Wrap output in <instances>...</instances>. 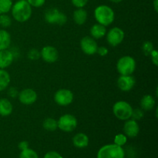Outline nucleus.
I'll use <instances>...</instances> for the list:
<instances>
[{
  "instance_id": "f257e3e1",
  "label": "nucleus",
  "mask_w": 158,
  "mask_h": 158,
  "mask_svg": "<svg viewBox=\"0 0 158 158\" xmlns=\"http://www.w3.org/2000/svg\"><path fill=\"white\" fill-rule=\"evenodd\" d=\"M12 16L19 23L27 22L32 16V6L29 4L27 0H19L12 5L11 9Z\"/></svg>"
},
{
  "instance_id": "f03ea898",
  "label": "nucleus",
  "mask_w": 158,
  "mask_h": 158,
  "mask_svg": "<svg viewBox=\"0 0 158 158\" xmlns=\"http://www.w3.org/2000/svg\"><path fill=\"white\" fill-rule=\"evenodd\" d=\"M94 15L97 23L106 27L110 26L115 20V12L114 9L106 5H100L96 7Z\"/></svg>"
},
{
  "instance_id": "7ed1b4c3",
  "label": "nucleus",
  "mask_w": 158,
  "mask_h": 158,
  "mask_svg": "<svg viewBox=\"0 0 158 158\" xmlns=\"http://www.w3.org/2000/svg\"><path fill=\"white\" fill-rule=\"evenodd\" d=\"M112 110L116 118L120 120L126 121L131 118L133 107L128 102L125 100H119L114 103Z\"/></svg>"
},
{
  "instance_id": "20e7f679",
  "label": "nucleus",
  "mask_w": 158,
  "mask_h": 158,
  "mask_svg": "<svg viewBox=\"0 0 158 158\" xmlns=\"http://www.w3.org/2000/svg\"><path fill=\"white\" fill-rule=\"evenodd\" d=\"M136 67L135 59L131 56H123L117 60V69L120 75H132Z\"/></svg>"
},
{
  "instance_id": "39448f33",
  "label": "nucleus",
  "mask_w": 158,
  "mask_h": 158,
  "mask_svg": "<svg viewBox=\"0 0 158 158\" xmlns=\"http://www.w3.org/2000/svg\"><path fill=\"white\" fill-rule=\"evenodd\" d=\"M125 152L122 147L115 143L102 147L97 153V158H124Z\"/></svg>"
},
{
  "instance_id": "423d86ee",
  "label": "nucleus",
  "mask_w": 158,
  "mask_h": 158,
  "mask_svg": "<svg viewBox=\"0 0 158 158\" xmlns=\"http://www.w3.org/2000/svg\"><path fill=\"white\" fill-rule=\"evenodd\" d=\"M44 19L48 24L63 26L67 22V16L56 8H49L45 12Z\"/></svg>"
},
{
  "instance_id": "0eeeda50",
  "label": "nucleus",
  "mask_w": 158,
  "mask_h": 158,
  "mask_svg": "<svg viewBox=\"0 0 158 158\" xmlns=\"http://www.w3.org/2000/svg\"><path fill=\"white\" fill-rule=\"evenodd\" d=\"M58 128L63 132H72L78 125V120L77 117L70 114H66L62 115L57 120Z\"/></svg>"
},
{
  "instance_id": "6e6552de",
  "label": "nucleus",
  "mask_w": 158,
  "mask_h": 158,
  "mask_svg": "<svg viewBox=\"0 0 158 158\" xmlns=\"http://www.w3.org/2000/svg\"><path fill=\"white\" fill-rule=\"evenodd\" d=\"M105 36L108 44L113 47H116L123 43L125 37V32L121 28L116 26L111 28L108 32H106Z\"/></svg>"
},
{
  "instance_id": "1a4fd4ad",
  "label": "nucleus",
  "mask_w": 158,
  "mask_h": 158,
  "mask_svg": "<svg viewBox=\"0 0 158 158\" xmlns=\"http://www.w3.org/2000/svg\"><path fill=\"white\" fill-rule=\"evenodd\" d=\"M53 99L55 103L59 106H67L73 101L74 95L70 89L62 88L55 93Z\"/></svg>"
},
{
  "instance_id": "9d476101",
  "label": "nucleus",
  "mask_w": 158,
  "mask_h": 158,
  "mask_svg": "<svg viewBox=\"0 0 158 158\" xmlns=\"http://www.w3.org/2000/svg\"><path fill=\"white\" fill-rule=\"evenodd\" d=\"M80 48L83 52L86 55L93 56L97 53L98 44L95 39L91 37L90 35H86L83 37L80 40Z\"/></svg>"
},
{
  "instance_id": "9b49d317",
  "label": "nucleus",
  "mask_w": 158,
  "mask_h": 158,
  "mask_svg": "<svg viewBox=\"0 0 158 158\" xmlns=\"http://www.w3.org/2000/svg\"><path fill=\"white\" fill-rule=\"evenodd\" d=\"M60 54L56 48L53 46H45L40 51V58L47 63H53L58 60Z\"/></svg>"
},
{
  "instance_id": "f8f14e48",
  "label": "nucleus",
  "mask_w": 158,
  "mask_h": 158,
  "mask_svg": "<svg viewBox=\"0 0 158 158\" xmlns=\"http://www.w3.org/2000/svg\"><path fill=\"white\" fill-rule=\"evenodd\" d=\"M37 98H38V95L36 92L31 88H26L19 92V101L23 105H26V106L32 105L36 102Z\"/></svg>"
},
{
  "instance_id": "ddd939ff",
  "label": "nucleus",
  "mask_w": 158,
  "mask_h": 158,
  "mask_svg": "<svg viewBox=\"0 0 158 158\" xmlns=\"http://www.w3.org/2000/svg\"><path fill=\"white\" fill-rule=\"evenodd\" d=\"M135 78L132 75H120L117 81V86L123 92H129L134 87Z\"/></svg>"
},
{
  "instance_id": "4468645a",
  "label": "nucleus",
  "mask_w": 158,
  "mask_h": 158,
  "mask_svg": "<svg viewBox=\"0 0 158 158\" xmlns=\"http://www.w3.org/2000/svg\"><path fill=\"white\" fill-rule=\"evenodd\" d=\"M123 132L125 135L130 138L137 137L140 133V125L138 122L131 118L126 120L123 124Z\"/></svg>"
},
{
  "instance_id": "2eb2a0df",
  "label": "nucleus",
  "mask_w": 158,
  "mask_h": 158,
  "mask_svg": "<svg viewBox=\"0 0 158 158\" xmlns=\"http://www.w3.org/2000/svg\"><path fill=\"white\" fill-rule=\"evenodd\" d=\"M15 55L11 50L5 49L0 51V69H6L13 63Z\"/></svg>"
},
{
  "instance_id": "dca6fc26",
  "label": "nucleus",
  "mask_w": 158,
  "mask_h": 158,
  "mask_svg": "<svg viewBox=\"0 0 158 158\" xmlns=\"http://www.w3.org/2000/svg\"><path fill=\"white\" fill-rule=\"evenodd\" d=\"M106 32L107 31H106V26L99 24V23L93 25L89 29L90 36L95 40H100V39L103 38L106 35Z\"/></svg>"
},
{
  "instance_id": "f3484780",
  "label": "nucleus",
  "mask_w": 158,
  "mask_h": 158,
  "mask_svg": "<svg viewBox=\"0 0 158 158\" xmlns=\"http://www.w3.org/2000/svg\"><path fill=\"white\" fill-rule=\"evenodd\" d=\"M156 105L155 99L152 95L146 94L141 98L140 101V106L143 111H151Z\"/></svg>"
},
{
  "instance_id": "a211bd4d",
  "label": "nucleus",
  "mask_w": 158,
  "mask_h": 158,
  "mask_svg": "<svg viewBox=\"0 0 158 158\" xmlns=\"http://www.w3.org/2000/svg\"><path fill=\"white\" fill-rule=\"evenodd\" d=\"M74 23L78 26H83L86 23L88 18L87 12L83 8H77L73 15Z\"/></svg>"
},
{
  "instance_id": "6ab92c4d",
  "label": "nucleus",
  "mask_w": 158,
  "mask_h": 158,
  "mask_svg": "<svg viewBox=\"0 0 158 158\" xmlns=\"http://www.w3.org/2000/svg\"><path fill=\"white\" fill-rule=\"evenodd\" d=\"M89 137L84 133H77L73 138V143L77 148H85L89 145Z\"/></svg>"
},
{
  "instance_id": "aec40b11",
  "label": "nucleus",
  "mask_w": 158,
  "mask_h": 158,
  "mask_svg": "<svg viewBox=\"0 0 158 158\" xmlns=\"http://www.w3.org/2000/svg\"><path fill=\"white\" fill-rule=\"evenodd\" d=\"M13 111V106L10 100L7 98L0 99V116L9 117Z\"/></svg>"
},
{
  "instance_id": "412c9836",
  "label": "nucleus",
  "mask_w": 158,
  "mask_h": 158,
  "mask_svg": "<svg viewBox=\"0 0 158 158\" xmlns=\"http://www.w3.org/2000/svg\"><path fill=\"white\" fill-rule=\"evenodd\" d=\"M11 45V35L6 29H0V51L8 49Z\"/></svg>"
},
{
  "instance_id": "4be33fe9",
  "label": "nucleus",
  "mask_w": 158,
  "mask_h": 158,
  "mask_svg": "<svg viewBox=\"0 0 158 158\" xmlns=\"http://www.w3.org/2000/svg\"><path fill=\"white\" fill-rule=\"evenodd\" d=\"M11 82V77L6 69H0V92L9 87Z\"/></svg>"
},
{
  "instance_id": "5701e85b",
  "label": "nucleus",
  "mask_w": 158,
  "mask_h": 158,
  "mask_svg": "<svg viewBox=\"0 0 158 158\" xmlns=\"http://www.w3.org/2000/svg\"><path fill=\"white\" fill-rule=\"evenodd\" d=\"M43 127L46 131H55L58 129V124H57V120L52 117H48L46 118L43 122Z\"/></svg>"
},
{
  "instance_id": "b1692460",
  "label": "nucleus",
  "mask_w": 158,
  "mask_h": 158,
  "mask_svg": "<svg viewBox=\"0 0 158 158\" xmlns=\"http://www.w3.org/2000/svg\"><path fill=\"white\" fill-rule=\"evenodd\" d=\"M12 0H0V15L9 13L12 9Z\"/></svg>"
},
{
  "instance_id": "393cba45",
  "label": "nucleus",
  "mask_w": 158,
  "mask_h": 158,
  "mask_svg": "<svg viewBox=\"0 0 158 158\" xmlns=\"http://www.w3.org/2000/svg\"><path fill=\"white\" fill-rule=\"evenodd\" d=\"M19 158H39V156L35 151L29 148L21 151L19 154Z\"/></svg>"
},
{
  "instance_id": "a878e982",
  "label": "nucleus",
  "mask_w": 158,
  "mask_h": 158,
  "mask_svg": "<svg viewBox=\"0 0 158 158\" xmlns=\"http://www.w3.org/2000/svg\"><path fill=\"white\" fill-rule=\"evenodd\" d=\"M12 25V19L7 14L0 15V26L2 28H9Z\"/></svg>"
},
{
  "instance_id": "bb28decb",
  "label": "nucleus",
  "mask_w": 158,
  "mask_h": 158,
  "mask_svg": "<svg viewBox=\"0 0 158 158\" xmlns=\"http://www.w3.org/2000/svg\"><path fill=\"white\" fill-rule=\"evenodd\" d=\"M141 49L145 56H149L150 53H151V52L154 49V44H153L152 42H151V41L143 42V45H142Z\"/></svg>"
},
{
  "instance_id": "cd10ccee",
  "label": "nucleus",
  "mask_w": 158,
  "mask_h": 158,
  "mask_svg": "<svg viewBox=\"0 0 158 158\" xmlns=\"http://www.w3.org/2000/svg\"><path fill=\"white\" fill-rule=\"evenodd\" d=\"M127 142V137L124 134H118L114 137V143L120 147H123Z\"/></svg>"
},
{
  "instance_id": "c85d7f7f",
  "label": "nucleus",
  "mask_w": 158,
  "mask_h": 158,
  "mask_svg": "<svg viewBox=\"0 0 158 158\" xmlns=\"http://www.w3.org/2000/svg\"><path fill=\"white\" fill-rule=\"evenodd\" d=\"M143 116H144V111H143L140 107L133 109L131 119L136 120V121H138V120H140L143 118Z\"/></svg>"
},
{
  "instance_id": "c756f323",
  "label": "nucleus",
  "mask_w": 158,
  "mask_h": 158,
  "mask_svg": "<svg viewBox=\"0 0 158 158\" xmlns=\"http://www.w3.org/2000/svg\"><path fill=\"white\" fill-rule=\"evenodd\" d=\"M28 58L32 61L38 60L40 58V51L36 49H31L27 53Z\"/></svg>"
},
{
  "instance_id": "7c9ffc66",
  "label": "nucleus",
  "mask_w": 158,
  "mask_h": 158,
  "mask_svg": "<svg viewBox=\"0 0 158 158\" xmlns=\"http://www.w3.org/2000/svg\"><path fill=\"white\" fill-rule=\"evenodd\" d=\"M29 4L34 8L42 7L46 3V0H27Z\"/></svg>"
},
{
  "instance_id": "2f4dec72",
  "label": "nucleus",
  "mask_w": 158,
  "mask_h": 158,
  "mask_svg": "<svg viewBox=\"0 0 158 158\" xmlns=\"http://www.w3.org/2000/svg\"><path fill=\"white\" fill-rule=\"evenodd\" d=\"M89 0H71L72 4L76 8H83L86 6Z\"/></svg>"
},
{
  "instance_id": "473e14b6",
  "label": "nucleus",
  "mask_w": 158,
  "mask_h": 158,
  "mask_svg": "<svg viewBox=\"0 0 158 158\" xmlns=\"http://www.w3.org/2000/svg\"><path fill=\"white\" fill-rule=\"evenodd\" d=\"M149 56L151 57V62L155 66H158V52L157 49H154L152 52L150 53Z\"/></svg>"
},
{
  "instance_id": "72a5a7b5",
  "label": "nucleus",
  "mask_w": 158,
  "mask_h": 158,
  "mask_svg": "<svg viewBox=\"0 0 158 158\" xmlns=\"http://www.w3.org/2000/svg\"><path fill=\"white\" fill-rule=\"evenodd\" d=\"M97 53L100 56H106L109 53V49L106 46H98L97 50Z\"/></svg>"
},
{
  "instance_id": "f704fd0d",
  "label": "nucleus",
  "mask_w": 158,
  "mask_h": 158,
  "mask_svg": "<svg viewBox=\"0 0 158 158\" xmlns=\"http://www.w3.org/2000/svg\"><path fill=\"white\" fill-rule=\"evenodd\" d=\"M8 96L11 98H15V97H18L19 95V91L15 87H9L8 89Z\"/></svg>"
},
{
  "instance_id": "c9c22d12",
  "label": "nucleus",
  "mask_w": 158,
  "mask_h": 158,
  "mask_svg": "<svg viewBox=\"0 0 158 158\" xmlns=\"http://www.w3.org/2000/svg\"><path fill=\"white\" fill-rule=\"evenodd\" d=\"M44 158H63L56 151H49L45 154Z\"/></svg>"
},
{
  "instance_id": "e433bc0d",
  "label": "nucleus",
  "mask_w": 158,
  "mask_h": 158,
  "mask_svg": "<svg viewBox=\"0 0 158 158\" xmlns=\"http://www.w3.org/2000/svg\"><path fill=\"white\" fill-rule=\"evenodd\" d=\"M29 142L26 141V140H23V141L19 142V143L18 144V148L20 151H24V150L29 148Z\"/></svg>"
},
{
  "instance_id": "4c0bfd02",
  "label": "nucleus",
  "mask_w": 158,
  "mask_h": 158,
  "mask_svg": "<svg viewBox=\"0 0 158 158\" xmlns=\"http://www.w3.org/2000/svg\"><path fill=\"white\" fill-rule=\"evenodd\" d=\"M153 4H154V10H155L156 12H158V0H154Z\"/></svg>"
},
{
  "instance_id": "58836bf2",
  "label": "nucleus",
  "mask_w": 158,
  "mask_h": 158,
  "mask_svg": "<svg viewBox=\"0 0 158 158\" xmlns=\"http://www.w3.org/2000/svg\"><path fill=\"white\" fill-rule=\"evenodd\" d=\"M110 1L112 2H114V3H120V2H121L123 0H110Z\"/></svg>"
}]
</instances>
